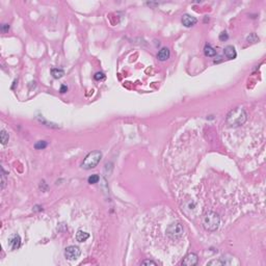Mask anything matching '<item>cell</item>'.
Instances as JSON below:
<instances>
[{"instance_id":"6","label":"cell","mask_w":266,"mask_h":266,"mask_svg":"<svg viewBox=\"0 0 266 266\" xmlns=\"http://www.w3.org/2000/svg\"><path fill=\"white\" fill-rule=\"evenodd\" d=\"M199 261V257L196 254L194 253H190L183 259L182 261V265H185V266H194L198 263Z\"/></svg>"},{"instance_id":"10","label":"cell","mask_w":266,"mask_h":266,"mask_svg":"<svg viewBox=\"0 0 266 266\" xmlns=\"http://www.w3.org/2000/svg\"><path fill=\"white\" fill-rule=\"evenodd\" d=\"M170 55H171L170 49L167 48V47H163V48H161V49L159 50L158 54H157V58H158L159 61H167V59L170 58Z\"/></svg>"},{"instance_id":"15","label":"cell","mask_w":266,"mask_h":266,"mask_svg":"<svg viewBox=\"0 0 266 266\" xmlns=\"http://www.w3.org/2000/svg\"><path fill=\"white\" fill-rule=\"evenodd\" d=\"M0 138H1L2 145H6L8 139H10V135H8V133L5 130H1V132H0Z\"/></svg>"},{"instance_id":"25","label":"cell","mask_w":266,"mask_h":266,"mask_svg":"<svg viewBox=\"0 0 266 266\" xmlns=\"http://www.w3.org/2000/svg\"><path fill=\"white\" fill-rule=\"evenodd\" d=\"M68 91V87H67V85H61V93H65V91Z\"/></svg>"},{"instance_id":"21","label":"cell","mask_w":266,"mask_h":266,"mask_svg":"<svg viewBox=\"0 0 266 266\" xmlns=\"http://www.w3.org/2000/svg\"><path fill=\"white\" fill-rule=\"evenodd\" d=\"M94 78H95L96 80H102V79H104V78H105V75H104V73H102V72H98V73H96V74H95V76H94Z\"/></svg>"},{"instance_id":"4","label":"cell","mask_w":266,"mask_h":266,"mask_svg":"<svg viewBox=\"0 0 266 266\" xmlns=\"http://www.w3.org/2000/svg\"><path fill=\"white\" fill-rule=\"evenodd\" d=\"M167 236L171 239H178L181 238L184 234V229H183V226L181 222H173L168 226V228L167 229Z\"/></svg>"},{"instance_id":"18","label":"cell","mask_w":266,"mask_h":266,"mask_svg":"<svg viewBox=\"0 0 266 266\" xmlns=\"http://www.w3.org/2000/svg\"><path fill=\"white\" fill-rule=\"evenodd\" d=\"M5 184H6V174H5L4 170L2 168L1 170V189H3L5 187Z\"/></svg>"},{"instance_id":"16","label":"cell","mask_w":266,"mask_h":266,"mask_svg":"<svg viewBox=\"0 0 266 266\" xmlns=\"http://www.w3.org/2000/svg\"><path fill=\"white\" fill-rule=\"evenodd\" d=\"M46 147H47V141H39L34 144V148H36V150H43V149H45Z\"/></svg>"},{"instance_id":"5","label":"cell","mask_w":266,"mask_h":266,"mask_svg":"<svg viewBox=\"0 0 266 266\" xmlns=\"http://www.w3.org/2000/svg\"><path fill=\"white\" fill-rule=\"evenodd\" d=\"M80 255H81V251L78 247H75V245H70V247H65V259L71 260V261H74V260L78 259Z\"/></svg>"},{"instance_id":"11","label":"cell","mask_w":266,"mask_h":266,"mask_svg":"<svg viewBox=\"0 0 266 266\" xmlns=\"http://www.w3.org/2000/svg\"><path fill=\"white\" fill-rule=\"evenodd\" d=\"M224 53L228 59H234V58H236V56H237L235 48H234L233 46H230V45L227 46V47H225Z\"/></svg>"},{"instance_id":"14","label":"cell","mask_w":266,"mask_h":266,"mask_svg":"<svg viewBox=\"0 0 266 266\" xmlns=\"http://www.w3.org/2000/svg\"><path fill=\"white\" fill-rule=\"evenodd\" d=\"M51 74H52V76L54 77V78L59 79V78H61V77L65 75V72H64V70H62V69L54 68V69L51 70Z\"/></svg>"},{"instance_id":"7","label":"cell","mask_w":266,"mask_h":266,"mask_svg":"<svg viewBox=\"0 0 266 266\" xmlns=\"http://www.w3.org/2000/svg\"><path fill=\"white\" fill-rule=\"evenodd\" d=\"M8 245L13 248V250H17L21 245V237L18 234H13L10 238H8Z\"/></svg>"},{"instance_id":"24","label":"cell","mask_w":266,"mask_h":266,"mask_svg":"<svg viewBox=\"0 0 266 266\" xmlns=\"http://www.w3.org/2000/svg\"><path fill=\"white\" fill-rule=\"evenodd\" d=\"M219 40H221V41H226V40H228V34L226 31H222V32L221 33V36H219Z\"/></svg>"},{"instance_id":"3","label":"cell","mask_w":266,"mask_h":266,"mask_svg":"<svg viewBox=\"0 0 266 266\" xmlns=\"http://www.w3.org/2000/svg\"><path fill=\"white\" fill-rule=\"evenodd\" d=\"M102 158V153L100 151H93L88 153L81 163V167L84 170H91L96 167Z\"/></svg>"},{"instance_id":"8","label":"cell","mask_w":266,"mask_h":266,"mask_svg":"<svg viewBox=\"0 0 266 266\" xmlns=\"http://www.w3.org/2000/svg\"><path fill=\"white\" fill-rule=\"evenodd\" d=\"M196 22H198L196 18H194V17H192L191 15H188V14H185V15H183L182 17V24L184 25L185 27L193 26V25L196 24Z\"/></svg>"},{"instance_id":"12","label":"cell","mask_w":266,"mask_h":266,"mask_svg":"<svg viewBox=\"0 0 266 266\" xmlns=\"http://www.w3.org/2000/svg\"><path fill=\"white\" fill-rule=\"evenodd\" d=\"M88 238H90V234L87 233V232H84V231L79 230L78 232H77V234H76V239H77V241H79V242L87 241Z\"/></svg>"},{"instance_id":"9","label":"cell","mask_w":266,"mask_h":266,"mask_svg":"<svg viewBox=\"0 0 266 266\" xmlns=\"http://www.w3.org/2000/svg\"><path fill=\"white\" fill-rule=\"evenodd\" d=\"M222 265H239V261L237 260V258L233 257L232 255H224L221 258Z\"/></svg>"},{"instance_id":"17","label":"cell","mask_w":266,"mask_h":266,"mask_svg":"<svg viewBox=\"0 0 266 266\" xmlns=\"http://www.w3.org/2000/svg\"><path fill=\"white\" fill-rule=\"evenodd\" d=\"M99 179H100L99 176L97 175V174H94V175H91V176L88 177L87 181H88V183H90V184H95V183H98Z\"/></svg>"},{"instance_id":"2","label":"cell","mask_w":266,"mask_h":266,"mask_svg":"<svg viewBox=\"0 0 266 266\" xmlns=\"http://www.w3.org/2000/svg\"><path fill=\"white\" fill-rule=\"evenodd\" d=\"M202 225L206 231L214 232L218 229L221 225V217L216 212L208 211L202 217Z\"/></svg>"},{"instance_id":"20","label":"cell","mask_w":266,"mask_h":266,"mask_svg":"<svg viewBox=\"0 0 266 266\" xmlns=\"http://www.w3.org/2000/svg\"><path fill=\"white\" fill-rule=\"evenodd\" d=\"M208 265H215V266H222V260L219 259V260H212V261H210V262H208L207 263V266Z\"/></svg>"},{"instance_id":"22","label":"cell","mask_w":266,"mask_h":266,"mask_svg":"<svg viewBox=\"0 0 266 266\" xmlns=\"http://www.w3.org/2000/svg\"><path fill=\"white\" fill-rule=\"evenodd\" d=\"M141 265H154V266H156L157 263L152 261V260H144V261L141 262Z\"/></svg>"},{"instance_id":"23","label":"cell","mask_w":266,"mask_h":266,"mask_svg":"<svg viewBox=\"0 0 266 266\" xmlns=\"http://www.w3.org/2000/svg\"><path fill=\"white\" fill-rule=\"evenodd\" d=\"M10 30V25L8 24H2L1 25V32L2 33H5Z\"/></svg>"},{"instance_id":"13","label":"cell","mask_w":266,"mask_h":266,"mask_svg":"<svg viewBox=\"0 0 266 266\" xmlns=\"http://www.w3.org/2000/svg\"><path fill=\"white\" fill-rule=\"evenodd\" d=\"M204 53H205L206 56H208V57H213V56L216 54V51H215V49H214V48H213L211 45H206L205 47H204Z\"/></svg>"},{"instance_id":"19","label":"cell","mask_w":266,"mask_h":266,"mask_svg":"<svg viewBox=\"0 0 266 266\" xmlns=\"http://www.w3.org/2000/svg\"><path fill=\"white\" fill-rule=\"evenodd\" d=\"M259 41V38L257 36L256 33H251L250 34V36L247 38V42L251 43V44H254V43H257Z\"/></svg>"},{"instance_id":"1","label":"cell","mask_w":266,"mask_h":266,"mask_svg":"<svg viewBox=\"0 0 266 266\" xmlns=\"http://www.w3.org/2000/svg\"><path fill=\"white\" fill-rule=\"evenodd\" d=\"M247 114L242 107H235L229 111L226 122L230 127H239L247 122Z\"/></svg>"}]
</instances>
